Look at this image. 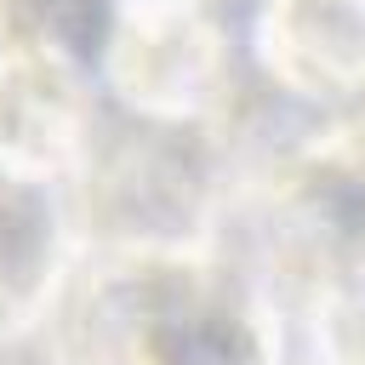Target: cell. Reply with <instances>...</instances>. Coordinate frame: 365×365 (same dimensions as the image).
I'll return each instance as SVG.
<instances>
[{
  "instance_id": "cell-2",
  "label": "cell",
  "mask_w": 365,
  "mask_h": 365,
  "mask_svg": "<svg viewBox=\"0 0 365 365\" xmlns=\"http://www.w3.org/2000/svg\"><path fill=\"white\" fill-rule=\"evenodd\" d=\"M46 251H51L46 205L17 177H0V285H23Z\"/></svg>"
},
{
  "instance_id": "cell-1",
  "label": "cell",
  "mask_w": 365,
  "mask_h": 365,
  "mask_svg": "<svg viewBox=\"0 0 365 365\" xmlns=\"http://www.w3.org/2000/svg\"><path fill=\"white\" fill-rule=\"evenodd\" d=\"M143 365H257V336L240 308L200 285H165L137 325Z\"/></svg>"
}]
</instances>
